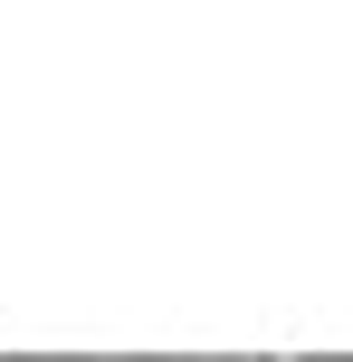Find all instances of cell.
<instances>
[{"label": "cell", "mask_w": 353, "mask_h": 362, "mask_svg": "<svg viewBox=\"0 0 353 362\" xmlns=\"http://www.w3.org/2000/svg\"><path fill=\"white\" fill-rule=\"evenodd\" d=\"M267 362H277V353H267Z\"/></svg>", "instance_id": "obj_1"}]
</instances>
